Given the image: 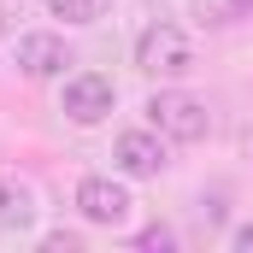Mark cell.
I'll list each match as a JSON object with an SVG mask.
<instances>
[{
	"instance_id": "11",
	"label": "cell",
	"mask_w": 253,
	"mask_h": 253,
	"mask_svg": "<svg viewBox=\"0 0 253 253\" xmlns=\"http://www.w3.org/2000/svg\"><path fill=\"white\" fill-rule=\"evenodd\" d=\"M77 248H83V242H77L71 230H53V236H47V253H77Z\"/></svg>"
},
{
	"instance_id": "2",
	"label": "cell",
	"mask_w": 253,
	"mask_h": 253,
	"mask_svg": "<svg viewBox=\"0 0 253 253\" xmlns=\"http://www.w3.org/2000/svg\"><path fill=\"white\" fill-rule=\"evenodd\" d=\"M147 118H153V129H159V135H171V141H200V135L212 129L206 100L177 94V88H159V94L147 100Z\"/></svg>"
},
{
	"instance_id": "12",
	"label": "cell",
	"mask_w": 253,
	"mask_h": 253,
	"mask_svg": "<svg viewBox=\"0 0 253 253\" xmlns=\"http://www.w3.org/2000/svg\"><path fill=\"white\" fill-rule=\"evenodd\" d=\"M236 248H242V253H253V224H242V230H236Z\"/></svg>"
},
{
	"instance_id": "1",
	"label": "cell",
	"mask_w": 253,
	"mask_h": 253,
	"mask_svg": "<svg viewBox=\"0 0 253 253\" xmlns=\"http://www.w3.org/2000/svg\"><path fill=\"white\" fill-rule=\"evenodd\" d=\"M135 65L147 77H183V71H194V47L177 24H147L135 42Z\"/></svg>"
},
{
	"instance_id": "8",
	"label": "cell",
	"mask_w": 253,
	"mask_h": 253,
	"mask_svg": "<svg viewBox=\"0 0 253 253\" xmlns=\"http://www.w3.org/2000/svg\"><path fill=\"white\" fill-rule=\"evenodd\" d=\"M194 18L212 24V30H224V24H236V18H248V12H242V0H194Z\"/></svg>"
},
{
	"instance_id": "10",
	"label": "cell",
	"mask_w": 253,
	"mask_h": 253,
	"mask_svg": "<svg viewBox=\"0 0 253 253\" xmlns=\"http://www.w3.org/2000/svg\"><path fill=\"white\" fill-rule=\"evenodd\" d=\"M135 248H141V253H165V248H171V230H165V224H153V230H141V236H135Z\"/></svg>"
},
{
	"instance_id": "5",
	"label": "cell",
	"mask_w": 253,
	"mask_h": 253,
	"mask_svg": "<svg viewBox=\"0 0 253 253\" xmlns=\"http://www.w3.org/2000/svg\"><path fill=\"white\" fill-rule=\"evenodd\" d=\"M12 65H18L24 77H59L71 59H65V42H59V36L36 30V36H18V47H12Z\"/></svg>"
},
{
	"instance_id": "7",
	"label": "cell",
	"mask_w": 253,
	"mask_h": 253,
	"mask_svg": "<svg viewBox=\"0 0 253 253\" xmlns=\"http://www.w3.org/2000/svg\"><path fill=\"white\" fill-rule=\"evenodd\" d=\"M0 224L6 230H30L36 224V194H30V183L0 177Z\"/></svg>"
},
{
	"instance_id": "4",
	"label": "cell",
	"mask_w": 253,
	"mask_h": 253,
	"mask_svg": "<svg viewBox=\"0 0 253 253\" xmlns=\"http://www.w3.org/2000/svg\"><path fill=\"white\" fill-rule=\"evenodd\" d=\"M77 206H83V218H88V224H124L135 200H129L124 183H112V177H88V183L77 189Z\"/></svg>"
},
{
	"instance_id": "3",
	"label": "cell",
	"mask_w": 253,
	"mask_h": 253,
	"mask_svg": "<svg viewBox=\"0 0 253 253\" xmlns=\"http://www.w3.org/2000/svg\"><path fill=\"white\" fill-rule=\"evenodd\" d=\"M112 83L100 77V71H83V77H71L65 83V118L71 124H100L106 112H112Z\"/></svg>"
},
{
	"instance_id": "13",
	"label": "cell",
	"mask_w": 253,
	"mask_h": 253,
	"mask_svg": "<svg viewBox=\"0 0 253 253\" xmlns=\"http://www.w3.org/2000/svg\"><path fill=\"white\" fill-rule=\"evenodd\" d=\"M242 12H253V0H242Z\"/></svg>"
},
{
	"instance_id": "6",
	"label": "cell",
	"mask_w": 253,
	"mask_h": 253,
	"mask_svg": "<svg viewBox=\"0 0 253 253\" xmlns=\"http://www.w3.org/2000/svg\"><path fill=\"white\" fill-rule=\"evenodd\" d=\"M112 159H118V171H129V177H159V171H165V147H159V135H147V129L118 135Z\"/></svg>"
},
{
	"instance_id": "9",
	"label": "cell",
	"mask_w": 253,
	"mask_h": 253,
	"mask_svg": "<svg viewBox=\"0 0 253 253\" xmlns=\"http://www.w3.org/2000/svg\"><path fill=\"white\" fill-rule=\"evenodd\" d=\"M47 6H53V18H65V24H94L106 0H47Z\"/></svg>"
}]
</instances>
